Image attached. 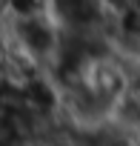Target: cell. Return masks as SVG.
<instances>
[{"label": "cell", "instance_id": "obj_1", "mask_svg": "<svg viewBox=\"0 0 140 146\" xmlns=\"http://www.w3.org/2000/svg\"><path fill=\"white\" fill-rule=\"evenodd\" d=\"M0 37H3L9 43V49L15 54H20L26 63L46 69L49 60L57 52L60 29L49 17V12L29 15V17H0Z\"/></svg>", "mask_w": 140, "mask_h": 146}, {"label": "cell", "instance_id": "obj_2", "mask_svg": "<svg viewBox=\"0 0 140 146\" xmlns=\"http://www.w3.org/2000/svg\"><path fill=\"white\" fill-rule=\"evenodd\" d=\"M46 12L60 32L109 35L112 9L106 6V0H49Z\"/></svg>", "mask_w": 140, "mask_h": 146}, {"label": "cell", "instance_id": "obj_3", "mask_svg": "<svg viewBox=\"0 0 140 146\" xmlns=\"http://www.w3.org/2000/svg\"><path fill=\"white\" fill-rule=\"evenodd\" d=\"M49 9V0H0V17H29L43 15Z\"/></svg>", "mask_w": 140, "mask_h": 146}, {"label": "cell", "instance_id": "obj_4", "mask_svg": "<svg viewBox=\"0 0 140 146\" xmlns=\"http://www.w3.org/2000/svg\"><path fill=\"white\" fill-rule=\"evenodd\" d=\"M37 146H86L75 132H60V135H49V137H43Z\"/></svg>", "mask_w": 140, "mask_h": 146}, {"label": "cell", "instance_id": "obj_5", "mask_svg": "<svg viewBox=\"0 0 140 146\" xmlns=\"http://www.w3.org/2000/svg\"><path fill=\"white\" fill-rule=\"evenodd\" d=\"M129 69H131V83H137V86H140V54L129 60Z\"/></svg>", "mask_w": 140, "mask_h": 146}, {"label": "cell", "instance_id": "obj_6", "mask_svg": "<svg viewBox=\"0 0 140 146\" xmlns=\"http://www.w3.org/2000/svg\"><path fill=\"white\" fill-rule=\"evenodd\" d=\"M123 3H129V0H106V6H109L112 12H114V9H120Z\"/></svg>", "mask_w": 140, "mask_h": 146}]
</instances>
